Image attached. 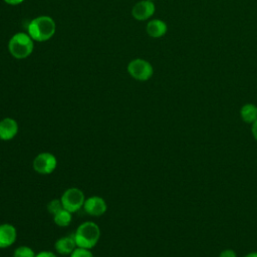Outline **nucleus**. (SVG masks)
I'll return each instance as SVG.
<instances>
[{
	"label": "nucleus",
	"mask_w": 257,
	"mask_h": 257,
	"mask_svg": "<svg viewBox=\"0 0 257 257\" xmlns=\"http://www.w3.org/2000/svg\"><path fill=\"white\" fill-rule=\"evenodd\" d=\"M218 257H237L235 251L231 250V249H225L223 250Z\"/></svg>",
	"instance_id": "nucleus-18"
},
{
	"label": "nucleus",
	"mask_w": 257,
	"mask_h": 257,
	"mask_svg": "<svg viewBox=\"0 0 257 257\" xmlns=\"http://www.w3.org/2000/svg\"><path fill=\"white\" fill-rule=\"evenodd\" d=\"M76 247L77 246H76L73 234L68 236H63L57 239L54 245L55 251L60 255H70Z\"/></svg>",
	"instance_id": "nucleus-12"
},
{
	"label": "nucleus",
	"mask_w": 257,
	"mask_h": 257,
	"mask_svg": "<svg viewBox=\"0 0 257 257\" xmlns=\"http://www.w3.org/2000/svg\"><path fill=\"white\" fill-rule=\"evenodd\" d=\"M35 252L28 246L22 245L17 247L13 252V257H35Z\"/></svg>",
	"instance_id": "nucleus-15"
},
{
	"label": "nucleus",
	"mask_w": 257,
	"mask_h": 257,
	"mask_svg": "<svg viewBox=\"0 0 257 257\" xmlns=\"http://www.w3.org/2000/svg\"><path fill=\"white\" fill-rule=\"evenodd\" d=\"M126 69L128 74L134 79L139 81H147L154 74L153 65L148 60L143 58H135L131 60L127 64Z\"/></svg>",
	"instance_id": "nucleus-4"
},
{
	"label": "nucleus",
	"mask_w": 257,
	"mask_h": 257,
	"mask_svg": "<svg viewBox=\"0 0 257 257\" xmlns=\"http://www.w3.org/2000/svg\"><path fill=\"white\" fill-rule=\"evenodd\" d=\"M69 257H93V255L90 252V249L76 247L69 255Z\"/></svg>",
	"instance_id": "nucleus-17"
},
{
	"label": "nucleus",
	"mask_w": 257,
	"mask_h": 257,
	"mask_svg": "<svg viewBox=\"0 0 257 257\" xmlns=\"http://www.w3.org/2000/svg\"><path fill=\"white\" fill-rule=\"evenodd\" d=\"M251 132H252V135L254 137V139L257 141V119L252 123V126H251Z\"/></svg>",
	"instance_id": "nucleus-20"
},
{
	"label": "nucleus",
	"mask_w": 257,
	"mask_h": 257,
	"mask_svg": "<svg viewBox=\"0 0 257 257\" xmlns=\"http://www.w3.org/2000/svg\"><path fill=\"white\" fill-rule=\"evenodd\" d=\"M56 31L55 21L47 15H40L33 18L27 26V33L36 42L49 40Z\"/></svg>",
	"instance_id": "nucleus-1"
},
{
	"label": "nucleus",
	"mask_w": 257,
	"mask_h": 257,
	"mask_svg": "<svg viewBox=\"0 0 257 257\" xmlns=\"http://www.w3.org/2000/svg\"><path fill=\"white\" fill-rule=\"evenodd\" d=\"M72 213L67 211L66 209H61L55 215H53L54 223L59 227H66L71 223Z\"/></svg>",
	"instance_id": "nucleus-14"
},
{
	"label": "nucleus",
	"mask_w": 257,
	"mask_h": 257,
	"mask_svg": "<svg viewBox=\"0 0 257 257\" xmlns=\"http://www.w3.org/2000/svg\"><path fill=\"white\" fill-rule=\"evenodd\" d=\"M61 209H63V206L60 199H53L47 204V210L52 216L55 215Z\"/></svg>",
	"instance_id": "nucleus-16"
},
{
	"label": "nucleus",
	"mask_w": 257,
	"mask_h": 257,
	"mask_svg": "<svg viewBox=\"0 0 257 257\" xmlns=\"http://www.w3.org/2000/svg\"><path fill=\"white\" fill-rule=\"evenodd\" d=\"M83 209L89 216L99 217L106 212L107 205L103 198L99 196H91L85 199Z\"/></svg>",
	"instance_id": "nucleus-8"
},
{
	"label": "nucleus",
	"mask_w": 257,
	"mask_h": 257,
	"mask_svg": "<svg viewBox=\"0 0 257 257\" xmlns=\"http://www.w3.org/2000/svg\"><path fill=\"white\" fill-rule=\"evenodd\" d=\"M168 31L167 23L161 19H152L147 23L146 32L152 38L163 37Z\"/></svg>",
	"instance_id": "nucleus-11"
},
{
	"label": "nucleus",
	"mask_w": 257,
	"mask_h": 257,
	"mask_svg": "<svg viewBox=\"0 0 257 257\" xmlns=\"http://www.w3.org/2000/svg\"><path fill=\"white\" fill-rule=\"evenodd\" d=\"M35 257H57V255H55L51 251H40L36 254Z\"/></svg>",
	"instance_id": "nucleus-19"
},
{
	"label": "nucleus",
	"mask_w": 257,
	"mask_h": 257,
	"mask_svg": "<svg viewBox=\"0 0 257 257\" xmlns=\"http://www.w3.org/2000/svg\"><path fill=\"white\" fill-rule=\"evenodd\" d=\"M62 206L67 211L74 213L83 208L85 196L83 192L75 187L66 189L60 197Z\"/></svg>",
	"instance_id": "nucleus-5"
},
{
	"label": "nucleus",
	"mask_w": 257,
	"mask_h": 257,
	"mask_svg": "<svg viewBox=\"0 0 257 257\" xmlns=\"http://www.w3.org/2000/svg\"><path fill=\"white\" fill-rule=\"evenodd\" d=\"M19 126L17 121L12 117H4L0 120V140L10 141L18 134Z\"/></svg>",
	"instance_id": "nucleus-9"
},
{
	"label": "nucleus",
	"mask_w": 257,
	"mask_h": 257,
	"mask_svg": "<svg viewBox=\"0 0 257 257\" xmlns=\"http://www.w3.org/2000/svg\"><path fill=\"white\" fill-rule=\"evenodd\" d=\"M6 4L8 5H19L21 4L24 0H3Z\"/></svg>",
	"instance_id": "nucleus-21"
},
{
	"label": "nucleus",
	"mask_w": 257,
	"mask_h": 257,
	"mask_svg": "<svg viewBox=\"0 0 257 257\" xmlns=\"http://www.w3.org/2000/svg\"><path fill=\"white\" fill-rule=\"evenodd\" d=\"M33 170L40 175H49L54 172L57 167L56 157L48 152L38 154L32 162Z\"/></svg>",
	"instance_id": "nucleus-6"
},
{
	"label": "nucleus",
	"mask_w": 257,
	"mask_h": 257,
	"mask_svg": "<svg viewBox=\"0 0 257 257\" xmlns=\"http://www.w3.org/2000/svg\"><path fill=\"white\" fill-rule=\"evenodd\" d=\"M156 12V5L153 1L141 0L132 8V16L139 21L150 19Z\"/></svg>",
	"instance_id": "nucleus-7"
},
{
	"label": "nucleus",
	"mask_w": 257,
	"mask_h": 257,
	"mask_svg": "<svg viewBox=\"0 0 257 257\" xmlns=\"http://www.w3.org/2000/svg\"><path fill=\"white\" fill-rule=\"evenodd\" d=\"M244 257H257V252H250L247 255H245Z\"/></svg>",
	"instance_id": "nucleus-22"
},
{
	"label": "nucleus",
	"mask_w": 257,
	"mask_h": 257,
	"mask_svg": "<svg viewBox=\"0 0 257 257\" xmlns=\"http://www.w3.org/2000/svg\"><path fill=\"white\" fill-rule=\"evenodd\" d=\"M73 237L77 247L91 249L100 238V229L94 222H83L77 227Z\"/></svg>",
	"instance_id": "nucleus-2"
},
{
	"label": "nucleus",
	"mask_w": 257,
	"mask_h": 257,
	"mask_svg": "<svg viewBox=\"0 0 257 257\" xmlns=\"http://www.w3.org/2000/svg\"><path fill=\"white\" fill-rule=\"evenodd\" d=\"M149 1H153V2H154V1H155V0H149Z\"/></svg>",
	"instance_id": "nucleus-23"
},
{
	"label": "nucleus",
	"mask_w": 257,
	"mask_h": 257,
	"mask_svg": "<svg viewBox=\"0 0 257 257\" xmlns=\"http://www.w3.org/2000/svg\"><path fill=\"white\" fill-rule=\"evenodd\" d=\"M34 49V40L25 32H17L8 41V51L15 59H25Z\"/></svg>",
	"instance_id": "nucleus-3"
},
{
	"label": "nucleus",
	"mask_w": 257,
	"mask_h": 257,
	"mask_svg": "<svg viewBox=\"0 0 257 257\" xmlns=\"http://www.w3.org/2000/svg\"><path fill=\"white\" fill-rule=\"evenodd\" d=\"M17 238L16 228L9 223L0 225V249H5L13 245Z\"/></svg>",
	"instance_id": "nucleus-10"
},
{
	"label": "nucleus",
	"mask_w": 257,
	"mask_h": 257,
	"mask_svg": "<svg viewBox=\"0 0 257 257\" xmlns=\"http://www.w3.org/2000/svg\"><path fill=\"white\" fill-rule=\"evenodd\" d=\"M240 116L243 121L252 124L257 119V106L253 103H245L240 109Z\"/></svg>",
	"instance_id": "nucleus-13"
}]
</instances>
